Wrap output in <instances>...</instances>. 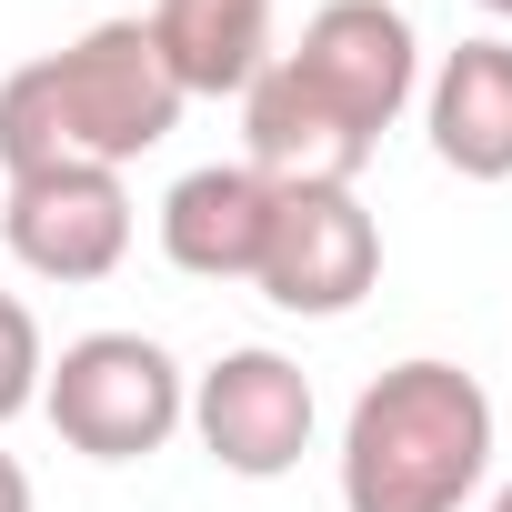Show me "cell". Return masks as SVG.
Masks as SVG:
<instances>
[{
	"label": "cell",
	"instance_id": "cell-1",
	"mask_svg": "<svg viewBox=\"0 0 512 512\" xmlns=\"http://www.w3.org/2000/svg\"><path fill=\"white\" fill-rule=\"evenodd\" d=\"M181 111L191 101L141 21H91L71 51H41L0 81V171H51V161L131 171L181 131Z\"/></svg>",
	"mask_w": 512,
	"mask_h": 512
},
{
	"label": "cell",
	"instance_id": "cell-2",
	"mask_svg": "<svg viewBox=\"0 0 512 512\" xmlns=\"http://www.w3.org/2000/svg\"><path fill=\"white\" fill-rule=\"evenodd\" d=\"M342 512H462L492 482V392L462 362H392L342 412Z\"/></svg>",
	"mask_w": 512,
	"mask_h": 512
},
{
	"label": "cell",
	"instance_id": "cell-4",
	"mask_svg": "<svg viewBox=\"0 0 512 512\" xmlns=\"http://www.w3.org/2000/svg\"><path fill=\"white\" fill-rule=\"evenodd\" d=\"M382 282V221L362 211L352 181H272V231L251 292L292 322H342L362 312V292Z\"/></svg>",
	"mask_w": 512,
	"mask_h": 512
},
{
	"label": "cell",
	"instance_id": "cell-11",
	"mask_svg": "<svg viewBox=\"0 0 512 512\" xmlns=\"http://www.w3.org/2000/svg\"><path fill=\"white\" fill-rule=\"evenodd\" d=\"M41 372H51V342H41V312L21 292H0V432L21 412H41Z\"/></svg>",
	"mask_w": 512,
	"mask_h": 512
},
{
	"label": "cell",
	"instance_id": "cell-9",
	"mask_svg": "<svg viewBox=\"0 0 512 512\" xmlns=\"http://www.w3.org/2000/svg\"><path fill=\"white\" fill-rule=\"evenodd\" d=\"M422 131H432V161L442 171L512 181V41L502 31L442 51V71L422 81Z\"/></svg>",
	"mask_w": 512,
	"mask_h": 512
},
{
	"label": "cell",
	"instance_id": "cell-8",
	"mask_svg": "<svg viewBox=\"0 0 512 512\" xmlns=\"http://www.w3.org/2000/svg\"><path fill=\"white\" fill-rule=\"evenodd\" d=\"M262 231H272V181L251 161H201L161 191V251L191 282H251Z\"/></svg>",
	"mask_w": 512,
	"mask_h": 512
},
{
	"label": "cell",
	"instance_id": "cell-7",
	"mask_svg": "<svg viewBox=\"0 0 512 512\" xmlns=\"http://www.w3.org/2000/svg\"><path fill=\"white\" fill-rule=\"evenodd\" d=\"M312 422H322L312 372L292 352H272V342H241L211 372H191V432L231 482H282L312 452Z\"/></svg>",
	"mask_w": 512,
	"mask_h": 512
},
{
	"label": "cell",
	"instance_id": "cell-3",
	"mask_svg": "<svg viewBox=\"0 0 512 512\" xmlns=\"http://www.w3.org/2000/svg\"><path fill=\"white\" fill-rule=\"evenodd\" d=\"M41 412L81 462H151L191 422V372L151 332H81L41 372Z\"/></svg>",
	"mask_w": 512,
	"mask_h": 512
},
{
	"label": "cell",
	"instance_id": "cell-10",
	"mask_svg": "<svg viewBox=\"0 0 512 512\" xmlns=\"http://www.w3.org/2000/svg\"><path fill=\"white\" fill-rule=\"evenodd\" d=\"M141 31L181 101H241L272 71V0H151Z\"/></svg>",
	"mask_w": 512,
	"mask_h": 512
},
{
	"label": "cell",
	"instance_id": "cell-6",
	"mask_svg": "<svg viewBox=\"0 0 512 512\" xmlns=\"http://www.w3.org/2000/svg\"><path fill=\"white\" fill-rule=\"evenodd\" d=\"M0 241L31 282H111L131 262V181L101 161H51V171H11L0 191Z\"/></svg>",
	"mask_w": 512,
	"mask_h": 512
},
{
	"label": "cell",
	"instance_id": "cell-12",
	"mask_svg": "<svg viewBox=\"0 0 512 512\" xmlns=\"http://www.w3.org/2000/svg\"><path fill=\"white\" fill-rule=\"evenodd\" d=\"M0 512H41V492H31V472H21V452H0Z\"/></svg>",
	"mask_w": 512,
	"mask_h": 512
},
{
	"label": "cell",
	"instance_id": "cell-5",
	"mask_svg": "<svg viewBox=\"0 0 512 512\" xmlns=\"http://www.w3.org/2000/svg\"><path fill=\"white\" fill-rule=\"evenodd\" d=\"M282 71L362 141L382 151V131L422 101V41H412V11L402 0H322L302 21V41L282 51Z\"/></svg>",
	"mask_w": 512,
	"mask_h": 512
},
{
	"label": "cell",
	"instance_id": "cell-13",
	"mask_svg": "<svg viewBox=\"0 0 512 512\" xmlns=\"http://www.w3.org/2000/svg\"><path fill=\"white\" fill-rule=\"evenodd\" d=\"M482 512H512V482H492V502H482Z\"/></svg>",
	"mask_w": 512,
	"mask_h": 512
},
{
	"label": "cell",
	"instance_id": "cell-14",
	"mask_svg": "<svg viewBox=\"0 0 512 512\" xmlns=\"http://www.w3.org/2000/svg\"><path fill=\"white\" fill-rule=\"evenodd\" d=\"M472 11H492V21H512V0H472Z\"/></svg>",
	"mask_w": 512,
	"mask_h": 512
}]
</instances>
